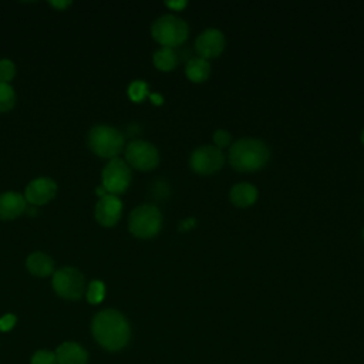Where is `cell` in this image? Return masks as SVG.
<instances>
[{
    "label": "cell",
    "instance_id": "obj_10",
    "mask_svg": "<svg viewBox=\"0 0 364 364\" xmlns=\"http://www.w3.org/2000/svg\"><path fill=\"white\" fill-rule=\"evenodd\" d=\"M225 36L218 28H206L195 40V51L198 57L210 60L216 58L225 50Z\"/></svg>",
    "mask_w": 364,
    "mask_h": 364
},
{
    "label": "cell",
    "instance_id": "obj_8",
    "mask_svg": "<svg viewBox=\"0 0 364 364\" xmlns=\"http://www.w3.org/2000/svg\"><path fill=\"white\" fill-rule=\"evenodd\" d=\"M53 287L55 293L68 300H77L84 293V276L74 267H63L53 273Z\"/></svg>",
    "mask_w": 364,
    "mask_h": 364
},
{
    "label": "cell",
    "instance_id": "obj_7",
    "mask_svg": "<svg viewBox=\"0 0 364 364\" xmlns=\"http://www.w3.org/2000/svg\"><path fill=\"white\" fill-rule=\"evenodd\" d=\"M225 164V155L222 149L215 145L198 146L189 158V166L195 173L213 175L222 169Z\"/></svg>",
    "mask_w": 364,
    "mask_h": 364
},
{
    "label": "cell",
    "instance_id": "obj_29",
    "mask_svg": "<svg viewBox=\"0 0 364 364\" xmlns=\"http://www.w3.org/2000/svg\"><path fill=\"white\" fill-rule=\"evenodd\" d=\"M151 100H152L155 104H161V102H162V97L158 95V94H152V95H151Z\"/></svg>",
    "mask_w": 364,
    "mask_h": 364
},
{
    "label": "cell",
    "instance_id": "obj_27",
    "mask_svg": "<svg viewBox=\"0 0 364 364\" xmlns=\"http://www.w3.org/2000/svg\"><path fill=\"white\" fill-rule=\"evenodd\" d=\"M50 4L57 7V9H64V7H67L70 4V1H50Z\"/></svg>",
    "mask_w": 364,
    "mask_h": 364
},
{
    "label": "cell",
    "instance_id": "obj_14",
    "mask_svg": "<svg viewBox=\"0 0 364 364\" xmlns=\"http://www.w3.org/2000/svg\"><path fill=\"white\" fill-rule=\"evenodd\" d=\"M229 199L236 208H249L257 200V188L247 182H239L230 188Z\"/></svg>",
    "mask_w": 364,
    "mask_h": 364
},
{
    "label": "cell",
    "instance_id": "obj_4",
    "mask_svg": "<svg viewBox=\"0 0 364 364\" xmlns=\"http://www.w3.org/2000/svg\"><path fill=\"white\" fill-rule=\"evenodd\" d=\"M90 149L102 158H117L124 148V135L112 127L97 125L88 132Z\"/></svg>",
    "mask_w": 364,
    "mask_h": 364
},
{
    "label": "cell",
    "instance_id": "obj_21",
    "mask_svg": "<svg viewBox=\"0 0 364 364\" xmlns=\"http://www.w3.org/2000/svg\"><path fill=\"white\" fill-rule=\"evenodd\" d=\"M148 95V85L144 81H134L129 84L128 87V97L134 101V102H139L142 101L145 97Z\"/></svg>",
    "mask_w": 364,
    "mask_h": 364
},
{
    "label": "cell",
    "instance_id": "obj_11",
    "mask_svg": "<svg viewBox=\"0 0 364 364\" xmlns=\"http://www.w3.org/2000/svg\"><path fill=\"white\" fill-rule=\"evenodd\" d=\"M57 192V185L51 178H37L33 179L24 192L26 200L33 206L46 205L50 202Z\"/></svg>",
    "mask_w": 364,
    "mask_h": 364
},
{
    "label": "cell",
    "instance_id": "obj_26",
    "mask_svg": "<svg viewBox=\"0 0 364 364\" xmlns=\"http://www.w3.org/2000/svg\"><path fill=\"white\" fill-rule=\"evenodd\" d=\"M166 6L178 11V10H182L186 6V1H168Z\"/></svg>",
    "mask_w": 364,
    "mask_h": 364
},
{
    "label": "cell",
    "instance_id": "obj_24",
    "mask_svg": "<svg viewBox=\"0 0 364 364\" xmlns=\"http://www.w3.org/2000/svg\"><path fill=\"white\" fill-rule=\"evenodd\" d=\"M31 364H57V358L51 351H37L31 358Z\"/></svg>",
    "mask_w": 364,
    "mask_h": 364
},
{
    "label": "cell",
    "instance_id": "obj_32",
    "mask_svg": "<svg viewBox=\"0 0 364 364\" xmlns=\"http://www.w3.org/2000/svg\"><path fill=\"white\" fill-rule=\"evenodd\" d=\"M363 239H364V229H363Z\"/></svg>",
    "mask_w": 364,
    "mask_h": 364
},
{
    "label": "cell",
    "instance_id": "obj_20",
    "mask_svg": "<svg viewBox=\"0 0 364 364\" xmlns=\"http://www.w3.org/2000/svg\"><path fill=\"white\" fill-rule=\"evenodd\" d=\"M104 296H105V286L102 282L100 280H92L90 284H88V289H87V300L91 303V304H98L104 300Z\"/></svg>",
    "mask_w": 364,
    "mask_h": 364
},
{
    "label": "cell",
    "instance_id": "obj_5",
    "mask_svg": "<svg viewBox=\"0 0 364 364\" xmlns=\"http://www.w3.org/2000/svg\"><path fill=\"white\" fill-rule=\"evenodd\" d=\"M162 226L161 210L155 205H141L129 215V232L139 239L154 237Z\"/></svg>",
    "mask_w": 364,
    "mask_h": 364
},
{
    "label": "cell",
    "instance_id": "obj_22",
    "mask_svg": "<svg viewBox=\"0 0 364 364\" xmlns=\"http://www.w3.org/2000/svg\"><path fill=\"white\" fill-rule=\"evenodd\" d=\"M16 74V67L10 60H0V82L9 84Z\"/></svg>",
    "mask_w": 364,
    "mask_h": 364
},
{
    "label": "cell",
    "instance_id": "obj_31",
    "mask_svg": "<svg viewBox=\"0 0 364 364\" xmlns=\"http://www.w3.org/2000/svg\"><path fill=\"white\" fill-rule=\"evenodd\" d=\"M361 142H363V145H364V129L361 131Z\"/></svg>",
    "mask_w": 364,
    "mask_h": 364
},
{
    "label": "cell",
    "instance_id": "obj_15",
    "mask_svg": "<svg viewBox=\"0 0 364 364\" xmlns=\"http://www.w3.org/2000/svg\"><path fill=\"white\" fill-rule=\"evenodd\" d=\"M58 364H87V351L75 343H63L57 351Z\"/></svg>",
    "mask_w": 364,
    "mask_h": 364
},
{
    "label": "cell",
    "instance_id": "obj_23",
    "mask_svg": "<svg viewBox=\"0 0 364 364\" xmlns=\"http://www.w3.org/2000/svg\"><path fill=\"white\" fill-rule=\"evenodd\" d=\"M213 142H215V146L219 148V149H223V148H228L232 142V136L228 131L225 129H216L215 134H213Z\"/></svg>",
    "mask_w": 364,
    "mask_h": 364
},
{
    "label": "cell",
    "instance_id": "obj_25",
    "mask_svg": "<svg viewBox=\"0 0 364 364\" xmlns=\"http://www.w3.org/2000/svg\"><path fill=\"white\" fill-rule=\"evenodd\" d=\"M16 324V316L14 314H4L0 318V330L1 331H9L14 327Z\"/></svg>",
    "mask_w": 364,
    "mask_h": 364
},
{
    "label": "cell",
    "instance_id": "obj_19",
    "mask_svg": "<svg viewBox=\"0 0 364 364\" xmlns=\"http://www.w3.org/2000/svg\"><path fill=\"white\" fill-rule=\"evenodd\" d=\"M16 94L10 84L0 82V112H6L14 107Z\"/></svg>",
    "mask_w": 364,
    "mask_h": 364
},
{
    "label": "cell",
    "instance_id": "obj_6",
    "mask_svg": "<svg viewBox=\"0 0 364 364\" xmlns=\"http://www.w3.org/2000/svg\"><path fill=\"white\" fill-rule=\"evenodd\" d=\"M101 178L102 186L108 193L119 195L125 192L131 183V168L124 159L112 158L104 166Z\"/></svg>",
    "mask_w": 364,
    "mask_h": 364
},
{
    "label": "cell",
    "instance_id": "obj_12",
    "mask_svg": "<svg viewBox=\"0 0 364 364\" xmlns=\"http://www.w3.org/2000/svg\"><path fill=\"white\" fill-rule=\"evenodd\" d=\"M122 213V202L117 195L107 193L97 202L95 206V219L100 225L105 228L114 226Z\"/></svg>",
    "mask_w": 364,
    "mask_h": 364
},
{
    "label": "cell",
    "instance_id": "obj_28",
    "mask_svg": "<svg viewBox=\"0 0 364 364\" xmlns=\"http://www.w3.org/2000/svg\"><path fill=\"white\" fill-rule=\"evenodd\" d=\"M107 193H108V192H107V191H105V188H104V186H102V185H101V186H98V188H97V195H98V196H100V198H102V196H104V195H107Z\"/></svg>",
    "mask_w": 364,
    "mask_h": 364
},
{
    "label": "cell",
    "instance_id": "obj_17",
    "mask_svg": "<svg viewBox=\"0 0 364 364\" xmlns=\"http://www.w3.org/2000/svg\"><path fill=\"white\" fill-rule=\"evenodd\" d=\"M185 75L192 82H203L210 75V64L208 60L200 57H192L185 65Z\"/></svg>",
    "mask_w": 364,
    "mask_h": 364
},
{
    "label": "cell",
    "instance_id": "obj_30",
    "mask_svg": "<svg viewBox=\"0 0 364 364\" xmlns=\"http://www.w3.org/2000/svg\"><path fill=\"white\" fill-rule=\"evenodd\" d=\"M192 223H193V219H189V220H185V222H183V225H182V226H181V228H182V229H189V226H191V225H192Z\"/></svg>",
    "mask_w": 364,
    "mask_h": 364
},
{
    "label": "cell",
    "instance_id": "obj_3",
    "mask_svg": "<svg viewBox=\"0 0 364 364\" xmlns=\"http://www.w3.org/2000/svg\"><path fill=\"white\" fill-rule=\"evenodd\" d=\"M151 34L162 47L173 48L186 41L189 27L183 18L175 14H165L152 23Z\"/></svg>",
    "mask_w": 364,
    "mask_h": 364
},
{
    "label": "cell",
    "instance_id": "obj_16",
    "mask_svg": "<svg viewBox=\"0 0 364 364\" xmlns=\"http://www.w3.org/2000/svg\"><path fill=\"white\" fill-rule=\"evenodd\" d=\"M26 266H27L28 272L37 277H46V276H50L51 273H54L53 259L43 252L31 253L26 260Z\"/></svg>",
    "mask_w": 364,
    "mask_h": 364
},
{
    "label": "cell",
    "instance_id": "obj_13",
    "mask_svg": "<svg viewBox=\"0 0 364 364\" xmlns=\"http://www.w3.org/2000/svg\"><path fill=\"white\" fill-rule=\"evenodd\" d=\"M27 200L18 192H4L0 195V219L10 220L26 212Z\"/></svg>",
    "mask_w": 364,
    "mask_h": 364
},
{
    "label": "cell",
    "instance_id": "obj_9",
    "mask_svg": "<svg viewBox=\"0 0 364 364\" xmlns=\"http://www.w3.org/2000/svg\"><path fill=\"white\" fill-rule=\"evenodd\" d=\"M125 159L138 171H151L159 164V152L151 142L135 139L127 145Z\"/></svg>",
    "mask_w": 364,
    "mask_h": 364
},
{
    "label": "cell",
    "instance_id": "obj_18",
    "mask_svg": "<svg viewBox=\"0 0 364 364\" xmlns=\"http://www.w3.org/2000/svg\"><path fill=\"white\" fill-rule=\"evenodd\" d=\"M152 61L159 71H172L178 64V57L173 48L161 47L158 51L154 53Z\"/></svg>",
    "mask_w": 364,
    "mask_h": 364
},
{
    "label": "cell",
    "instance_id": "obj_2",
    "mask_svg": "<svg viewBox=\"0 0 364 364\" xmlns=\"http://www.w3.org/2000/svg\"><path fill=\"white\" fill-rule=\"evenodd\" d=\"M267 145L256 138H240L229 148V164L237 172H256L269 161Z\"/></svg>",
    "mask_w": 364,
    "mask_h": 364
},
{
    "label": "cell",
    "instance_id": "obj_1",
    "mask_svg": "<svg viewBox=\"0 0 364 364\" xmlns=\"http://www.w3.org/2000/svg\"><path fill=\"white\" fill-rule=\"evenodd\" d=\"M92 334L107 350L115 351L127 346L131 331L125 317L117 310H104L92 320Z\"/></svg>",
    "mask_w": 364,
    "mask_h": 364
}]
</instances>
